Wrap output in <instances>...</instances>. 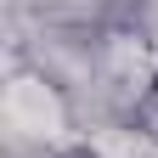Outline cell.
Returning a JSON list of instances; mask_svg holds the SVG:
<instances>
[{
    "mask_svg": "<svg viewBox=\"0 0 158 158\" xmlns=\"http://www.w3.org/2000/svg\"><path fill=\"white\" fill-rule=\"evenodd\" d=\"M90 40L152 45V0H96L90 6Z\"/></svg>",
    "mask_w": 158,
    "mask_h": 158,
    "instance_id": "cell-1",
    "label": "cell"
},
{
    "mask_svg": "<svg viewBox=\"0 0 158 158\" xmlns=\"http://www.w3.org/2000/svg\"><path fill=\"white\" fill-rule=\"evenodd\" d=\"M51 158H102L96 147H62V152H51Z\"/></svg>",
    "mask_w": 158,
    "mask_h": 158,
    "instance_id": "cell-3",
    "label": "cell"
},
{
    "mask_svg": "<svg viewBox=\"0 0 158 158\" xmlns=\"http://www.w3.org/2000/svg\"><path fill=\"white\" fill-rule=\"evenodd\" d=\"M118 124L135 130V135H147V141H158V73L130 96V102H118Z\"/></svg>",
    "mask_w": 158,
    "mask_h": 158,
    "instance_id": "cell-2",
    "label": "cell"
}]
</instances>
